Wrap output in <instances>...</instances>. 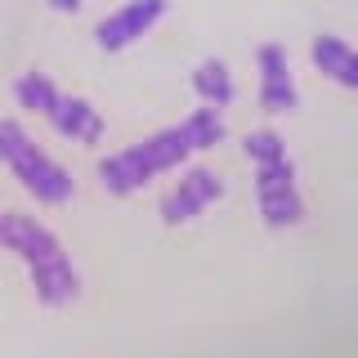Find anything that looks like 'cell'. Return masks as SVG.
Wrapping results in <instances>:
<instances>
[{
	"label": "cell",
	"mask_w": 358,
	"mask_h": 358,
	"mask_svg": "<svg viewBox=\"0 0 358 358\" xmlns=\"http://www.w3.org/2000/svg\"><path fill=\"white\" fill-rule=\"evenodd\" d=\"M220 139H224L220 108L201 103V108L188 112L179 126H166V130L148 134V139L130 143V148L103 157V162H99V184H103V193H112V197H130V193H139L148 179L179 171L193 152L215 148Z\"/></svg>",
	"instance_id": "obj_1"
},
{
	"label": "cell",
	"mask_w": 358,
	"mask_h": 358,
	"mask_svg": "<svg viewBox=\"0 0 358 358\" xmlns=\"http://www.w3.org/2000/svg\"><path fill=\"white\" fill-rule=\"evenodd\" d=\"M0 246L14 251L31 273V291H36L41 305L50 309H63L81 296V273L76 264L67 260L63 242L45 229L41 220L31 215H18V210H0Z\"/></svg>",
	"instance_id": "obj_2"
},
{
	"label": "cell",
	"mask_w": 358,
	"mask_h": 358,
	"mask_svg": "<svg viewBox=\"0 0 358 358\" xmlns=\"http://www.w3.org/2000/svg\"><path fill=\"white\" fill-rule=\"evenodd\" d=\"M0 162H5L18 184L36 201H45V206H63V201H72V193H76L72 171L54 162V157L22 130V121H14V117L0 121Z\"/></svg>",
	"instance_id": "obj_3"
},
{
	"label": "cell",
	"mask_w": 358,
	"mask_h": 358,
	"mask_svg": "<svg viewBox=\"0 0 358 358\" xmlns=\"http://www.w3.org/2000/svg\"><path fill=\"white\" fill-rule=\"evenodd\" d=\"M251 166H255V201H260V215L268 229H291L305 220V197L296 188V162L278 152Z\"/></svg>",
	"instance_id": "obj_4"
},
{
	"label": "cell",
	"mask_w": 358,
	"mask_h": 358,
	"mask_svg": "<svg viewBox=\"0 0 358 358\" xmlns=\"http://www.w3.org/2000/svg\"><path fill=\"white\" fill-rule=\"evenodd\" d=\"M166 5H171V0H126V5L112 9V14L94 27V45L108 50V54L126 50V45H134L139 36H148L157 22L166 18Z\"/></svg>",
	"instance_id": "obj_5"
},
{
	"label": "cell",
	"mask_w": 358,
	"mask_h": 358,
	"mask_svg": "<svg viewBox=\"0 0 358 358\" xmlns=\"http://www.w3.org/2000/svg\"><path fill=\"white\" fill-rule=\"evenodd\" d=\"M220 197H224V179L210 171V166H188V171L179 175V184L162 197V220L166 224H188Z\"/></svg>",
	"instance_id": "obj_6"
},
{
	"label": "cell",
	"mask_w": 358,
	"mask_h": 358,
	"mask_svg": "<svg viewBox=\"0 0 358 358\" xmlns=\"http://www.w3.org/2000/svg\"><path fill=\"white\" fill-rule=\"evenodd\" d=\"M260 108L264 112H296L300 103V90H296V76H291V59L282 45H260Z\"/></svg>",
	"instance_id": "obj_7"
},
{
	"label": "cell",
	"mask_w": 358,
	"mask_h": 358,
	"mask_svg": "<svg viewBox=\"0 0 358 358\" xmlns=\"http://www.w3.org/2000/svg\"><path fill=\"white\" fill-rule=\"evenodd\" d=\"M45 121L72 143H99L103 139V117H99V108L81 94H59V103H54V112Z\"/></svg>",
	"instance_id": "obj_8"
},
{
	"label": "cell",
	"mask_w": 358,
	"mask_h": 358,
	"mask_svg": "<svg viewBox=\"0 0 358 358\" xmlns=\"http://www.w3.org/2000/svg\"><path fill=\"white\" fill-rule=\"evenodd\" d=\"M309 59H313V67H318L327 81L345 85V90H358V50H354L345 36H331V31L313 36Z\"/></svg>",
	"instance_id": "obj_9"
},
{
	"label": "cell",
	"mask_w": 358,
	"mask_h": 358,
	"mask_svg": "<svg viewBox=\"0 0 358 358\" xmlns=\"http://www.w3.org/2000/svg\"><path fill=\"white\" fill-rule=\"evenodd\" d=\"M193 90H197L201 103H210V108H229L233 94H238V85H233V72H229L220 59H201V63L193 67Z\"/></svg>",
	"instance_id": "obj_10"
},
{
	"label": "cell",
	"mask_w": 358,
	"mask_h": 358,
	"mask_svg": "<svg viewBox=\"0 0 358 358\" xmlns=\"http://www.w3.org/2000/svg\"><path fill=\"white\" fill-rule=\"evenodd\" d=\"M59 94H63V90L54 85V76L50 72H36V67H31V72H22L18 81H14V99L27 112H36V117H50L54 103H59Z\"/></svg>",
	"instance_id": "obj_11"
},
{
	"label": "cell",
	"mask_w": 358,
	"mask_h": 358,
	"mask_svg": "<svg viewBox=\"0 0 358 358\" xmlns=\"http://www.w3.org/2000/svg\"><path fill=\"white\" fill-rule=\"evenodd\" d=\"M242 152H246V162H264V157L287 152V143H282V134H278V130H251L242 139Z\"/></svg>",
	"instance_id": "obj_12"
},
{
	"label": "cell",
	"mask_w": 358,
	"mask_h": 358,
	"mask_svg": "<svg viewBox=\"0 0 358 358\" xmlns=\"http://www.w3.org/2000/svg\"><path fill=\"white\" fill-rule=\"evenodd\" d=\"M50 9H54V14H76L81 0H50Z\"/></svg>",
	"instance_id": "obj_13"
}]
</instances>
